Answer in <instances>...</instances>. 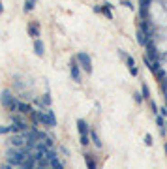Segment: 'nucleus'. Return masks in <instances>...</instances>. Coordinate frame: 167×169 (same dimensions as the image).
Returning a JSON list of instances; mask_svg holds the SVG:
<instances>
[{"mask_svg": "<svg viewBox=\"0 0 167 169\" xmlns=\"http://www.w3.org/2000/svg\"><path fill=\"white\" fill-rule=\"evenodd\" d=\"M30 116H32L34 124H41V126H49V128L57 126V118H55V113L51 111V107L39 109V111H30Z\"/></svg>", "mask_w": 167, "mask_h": 169, "instance_id": "nucleus-1", "label": "nucleus"}, {"mask_svg": "<svg viewBox=\"0 0 167 169\" xmlns=\"http://www.w3.org/2000/svg\"><path fill=\"white\" fill-rule=\"evenodd\" d=\"M28 154L30 152H25L23 148H11V150H8V162L11 166H23V162L26 160Z\"/></svg>", "mask_w": 167, "mask_h": 169, "instance_id": "nucleus-2", "label": "nucleus"}, {"mask_svg": "<svg viewBox=\"0 0 167 169\" xmlns=\"http://www.w3.org/2000/svg\"><path fill=\"white\" fill-rule=\"evenodd\" d=\"M0 103H2L6 109H10V111H17V105H19V102L15 100V96H11V92L10 90H4L2 92V96H0Z\"/></svg>", "mask_w": 167, "mask_h": 169, "instance_id": "nucleus-3", "label": "nucleus"}, {"mask_svg": "<svg viewBox=\"0 0 167 169\" xmlns=\"http://www.w3.org/2000/svg\"><path fill=\"white\" fill-rule=\"evenodd\" d=\"M75 60L79 62V66H81L83 70L86 71V73H92V58H90V55H86V53H77V55H75Z\"/></svg>", "mask_w": 167, "mask_h": 169, "instance_id": "nucleus-4", "label": "nucleus"}, {"mask_svg": "<svg viewBox=\"0 0 167 169\" xmlns=\"http://www.w3.org/2000/svg\"><path fill=\"white\" fill-rule=\"evenodd\" d=\"M122 56V58L126 60V66H128V71L130 73L133 75V77H137V73H139V70H137V66H135V60H133V56H130V55H126L124 51H120V53H118Z\"/></svg>", "mask_w": 167, "mask_h": 169, "instance_id": "nucleus-5", "label": "nucleus"}, {"mask_svg": "<svg viewBox=\"0 0 167 169\" xmlns=\"http://www.w3.org/2000/svg\"><path fill=\"white\" fill-rule=\"evenodd\" d=\"M70 73H71V79L75 83H81V66H79V62L75 58L70 62Z\"/></svg>", "mask_w": 167, "mask_h": 169, "instance_id": "nucleus-6", "label": "nucleus"}, {"mask_svg": "<svg viewBox=\"0 0 167 169\" xmlns=\"http://www.w3.org/2000/svg\"><path fill=\"white\" fill-rule=\"evenodd\" d=\"M10 141H11V147L13 148H25L26 147V135L25 134H13Z\"/></svg>", "mask_w": 167, "mask_h": 169, "instance_id": "nucleus-7", "label": "nucleus"}, {"mask_svg": "<svg viewBox=\"0 0 167 169\" xmlns=\"http://www.w3.org/2000/svg\"><path fill=\"white\" fill-rule=\"evenodd\" d=\"M77 130H79L81 135H90V128H88V124H86V120H83V118L77 120Z\"/></svg>", "mask_w": 167, "mask_h": 169, "instance_id": "nucleus-8", "label": "nucleus"}, {"mask_svg": "<svg viewBox=\"0 0 167 169\" xmlns=\"http://www.w3.org/2000/svg\"><path fill=\"white\" fill-rule=\"evenodd\" d=\"M34 53L38 56H43V53H45V45H43V42L39 38L34 39Z\"/></svg>", "mask_w": 167, "mask_h": 169, "instance_id": "nucleus-9", "label": "nucleus"}, {"mask_svg": "<svg viewBox=\"0 0 167 169\" xmlns=\"http://www.w3.org/2000/svg\"><path fill=\"white\" fill-rule=\"evenodd\" d=\"M156 124H158V128H160V134H161V135H165V134H167L165 116H161V115H156Z\"/></svg>", "mask_w": 167, "mask_h": 169, "instance_id": "nucleus-10", "label": "nucleus"}, {"mask_svg": "<svg viewBox=\"0 0 167 169\" xmlns=\"http://www.w3.org/2000/svg\"><path fill=\"white\" fill-rule=\"evenodd\" d=\"M30 111H32V107H30V103L19 102V105H17V113H21V115H30Z\"/></svg>", "mask_w": 167, "mask_h": 169, "instance_id": "nucleus-11", "label": "nucleus"}, {"mask_svg": "<svg viewBox=\"0 0 167 169\" xmlns=\"http://www.w3.org/2000/svg\"><path fill=\"white\" fill-rule=\"evenodd\" d=\"M28 34L32 36L34 39L39 38V26H38V23H30V25H28Z\"/></svg>", "mask_w": 167, "mask_h": 169, "instance_id": "nucleus-12", "label": "nucleus"}, {"mask_svg": "<svg viewBox=\"0 0 167 169\" xmlns=\"http://www.w3.org/2000/svg\"><path fill=\"white\" fill-rule=\"evenodd\" d=\"M85 162H86V167H88V169H98L96 160H94L92 154H85Z\"/></svg>", "mask_w": 167, "mask_h": 169, "instance_id": "nucleus-13", "label": "nucleus"}, {"mask_svg": "<svg viewBox=\"0 0 167 169\" xmlns=\"http://www.w3.org/2000/svg\"><path fill=\"white\" fill-rule=\"evenodd\" d=\"M90 137H92V143L96 145L98 148H101V141H100V137H98V134L94 130H90Z\"/></svg>", "mask_w": 167, "mask_h": 169, "instance_id": "nucleus-14", "label": "nucleus"}, {"mask_svg": "<svg viewBox=\"0 0 167 169\" xmlns=\"http://www.w3.org/2000/svg\"><path fill=\"white\" fill-rule=\"evenodd\" d=\"M49 166H51V169H64L58 158H53V160H49Z\"/></svg>", "mask_w": 167, "mask_h": 169, "instance_id": "nucleus-15", "label": "nucleus"}, {"mask_svg": "<svg viewBox=\"0 0 167 169\" xmlns=\"http://www.w3.org/2000/svg\"><path fill=\"white\" fill-rule=\"evenodd\" d=\"M141 94H143V98H145V100H150V90H148L146 84H143V87H141Z\"/></svg>", "mask_w": 167, "mask_h": 169, "instance_id": "nucleus-16", "label": "nucleus"}, {"mask_svg": "<svg viewBox=\"0 0 167 169\" xmlns=\"http://www.w3.org/2000/svg\"><path fill=\"white\" fill-rule=\"evenodd\" d=\"M34 10V0H26L25 2V11H32Z\"/></svg>", "mask_w": 167, "mask_h": 169, "instance_id": "nucleus-17", "label": "nucleus"}, {"mask_svg": "<svg viewBox=\"0 0 167 169\" xmlns=\"http://www.w3.org/2000/svg\"><path fill=\"white\" fill-rule=\"evenodd\" d=\"M152 143H154V141H152V135L146 134L145 135V145H146V147H152Z\"/></svg>", "mask_w": 167, "mask_h": 169, "instance_id": "nucleus-18", "label": "nucleus"}, {"mask_svg": "<svg viewBox=\"0 0 167 169\" xmlns=\"http://www.w3.org/2000/svg\"><path fill=\"white\" fill-rule=\"evenodd\" d=\"M4 134H11V126H0V135Z\"/></svg>", "mask_w": 167, "mask_h": 169, "instance_id": "nucleus-19", "label": "nucleus"}, {"mask_svg": "<svg viewBox=\"0 0 167 169\" xmlns=\"http://www.w3.org/2000/svg\"><path fill=\"white\" fill-rule=\"evenodd\" d=\"M133 100H135V102H137V103H141V102H143V100H145V98H143V94H139V92H135V94H133Z\"/></svg>", "mask_w": 167, "mask_h": 169, "instance_id": "nucleus-20", "label": "nucleus"}, {"mask_svg": "<svg viewBox=\"0 0 167 169\" xmlns=\"http://www.w3.org/2000/svg\"><path fill=\"white\" fill-rule=\"evenodd\" d=\"M88 143H90V137H88V135H81V145H85V147H86Z\"/></svg>", "mask_w": 167, "mask_h": 169, "instance_id": "nucleus-21", "label": "nucleus"}, {"mask_svg": "<svg viewBox=\"0 0 167 169\" xmlns=\"http://www.w3.org/2000/svg\"><path fill=\"white\" fill-rule=\"evenodd\" d=\"M160 113H161V116H167V107H161Z\"/></svg>", "mask_w": 167, "mask_h": 169, "instance_id": "nucleus-22", "label": "nucleus"}, {"mask_svg": "<svg viewBox=\"0 0 167 169\" xmlns=\"http://www.w3.org/2000/svg\"><path fill=\"white\" fill-rule=\"evenodd\" d=\"M2 169H11V163H10V162H8V163H4Z\"/></svg>", "mask_w": 167, "mask_h": 169, "instance_id": "nucleus-23", "label": "nucleus"}, {"mask_svg": "<svg viewBox=\"0 0 167 169\" xmlns=\"http://www.w3.org/2000/svg\"><path fill=\"white\" fill-rule=\"evenodd\" d=\"M2 11H4V8H2V2H0V13H2Z\"/></svg>", "mask_w": 167, "mask_h": 169, "instance_id": "nucleus-24", "label": "nucleus"}, {"mask_svg": "<svg viewBox=\"0 0 167 169\" xmlns=\"http://www.w3.org/2000/svg\"><path fill=\"white\" fill-rule=\"evenodd\" d=\"M164 150H165V154H167V145H164Z\"/></svg>", "mask_w": 167, "mask_h": 169, "instance_id": "nucleus-25", "label": "nucleus"}, {"mask_svg": "<svg viewBox=\"0 0 167 169\" xmlns=\"http://www.w3.org/2000/svg\"><path fill=\"white\" fill-rule=\"evenodd\" d=\"M34 2H36V0H34Z\"/></svg>", "mask_w": 167, "mask_h": 169, "instance_id": "nucleus-26", "label": "nucleus"}]
</instances>
